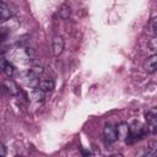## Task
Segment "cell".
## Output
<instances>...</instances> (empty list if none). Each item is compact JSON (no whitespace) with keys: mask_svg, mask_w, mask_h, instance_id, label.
Instances as JSON below:
<instances>
[{"mask_svg":"<svg viewBox=\"0 0 157 157\" xmlns=\"http://www.w3.org/2000/svg\"><path fill=\"white\" fill-rule=\"evenodd\" d=\"M103 137L107 142L112 144V142H115L118 140L117 137V130H115V126L112 125V124H105L103 126Z\"/></svg>","mask_w":157,"mask_h":157,"instance_id":"obj_5","label":"cell"},{"mask_svg":"<svg viewBox=\"0 0 157 157\" xmlns=\"http://www.w3.org/2000/svg\"><path fill=\"white\" fill-rule=\"evenodd\" d=\"M6 155H7V150H6L5 145L0 142V157H2V156H6Z\"/></svg>","mask_w":157,"mask_h":157,"instance_id":"obj_17","label":"cell"},{"mask_svg":"<svg viewBox=\"0 0 157 157\" xmlns=\"http://www.w3.org/2000/svg\"><path fill=\"white\" fill-rule=\"evenodd\" d=\"M156 146H157V144H156V141L153 140V141H151L150 142V145H148V155H153L155 152H156Z\"/></svg>","mask_w":157,"mask_h":157,"instance_id":"obj_16","label":"cell"},{"mask_svg":"<svg viewBox=\"0 0 157 157\" xmlns=\"http://www.w3.org/2000/svg\"><path fill=\"white\" fill-rule=\"evenodd\" d=\"M115 130H117V137L119 140L126 141V139L129 136V124L125 121H121L115 126Z\"/></svg>","mask_w":157,"mask_h":157,"instance_id":"obj_6","label":"cell"},{"mask_svg":"<svg viewBox=\"0 0 157 157\" xmlns=\"http://www.w3.org/2000/svg\"><path fill=\"white\" fill-rule=\"evenodd\" d=\"M148 47H150V49H151L152 54H156V48H157V39H156V36H155V37H152V38L150 39Z\"/></svg>","mask_w":157,"mask_h":157,"instance_id":"obj_14","label":"cell"},{"mask_svg":"<svg viewBox=\"0 0 157 157\" xmlns=\"http://www.w3.org/2000/svg\"><path fill=\"white\" fill-rule=\"evenodd\" d=\"M145 70L147 74H155L157 69V55L152 54L146 61H145Z\"/></svg>","mask_w":157,"mask_h":157,"instance_id":"obj_9","label":"cell"},{"mask_svg":"<svg viewBox=\"0 0 157 157\" xmlns=\"http://www.w3.org/2000/svg\"><path fill=\"white\" fill-rule=\"evenodd\" d=\"M64 47H65V40L61 36H54L53 40H52V52L54 56H59L63 52H64Z\"/></svg>","mask_w":157,"mask_h":157,"instance_id":"obj_4","label":"cell"},{"mask_svg":"<svg viewBox=\"0 0 157 157\" xmlns=\"http://www.w3.org/2000/svg\"><path fill=\"white\" fill-rule=\"evenodd\" d=\"M11 17V12L9 10L7 6H5L4 4H0V23L9 20Z\"/></svg>","mask_w":157,"mask_h":157,"instance_id":"obj_12","label":"cell"},{"mask_svg":"<svg viewBox=\"0 0 157 157\" xmlns=\"http://www.w3.org/2000/svg\"><path fill=\"white\" fill-rule=\"evenodd\" d=\"M7 36H9V28L1 26V27H0V42L5 40V39L7 38Z\"/></svg>","mask_w":157,"mask_h":157,"instance_id":"obj_15","label":"cell"},{"mask_svg":"<svg viewBox=\"0 0 157 157\" xmlns=\"http://www.w3.org/2000/svg\"><path fill=\"white\" fill-rule=\"evenodd\" d=\"M37 87H39L45 93L47 92H52L55 88V82H54L53 78H49V77H47V78H39Z\"/></svg>","mask_w":157,"mask_h":157,"instance_id":"obj_7","label":"cell"},{"mask_svg":"<svg viewBox=\"0 0 157 157\" xmlns=\"http://www.w3.org/2000/svg\"><path fill=\"white\" fill-rule=\"evenodd\" d=\"M2 83H4V86H5L6 91H7V93H10V94H12V96H17V94L20 93V88H18V86H17L10 77L6 78Z\"/></svg>","mask_w":157,"mask_h":157,"instance_id":"obj_10","label":"cell"},{"mask_svg":"<svg viewBox=\"0 0 157 157\" xmlns=\"http://www.w3.org/2000/svg\"><path fill=\"white\" fill-rule=\"evenodd\" d=\"M147 33L150 34V36H152V37H155L156 36V31H157V25H156V17H152L150 21H148V23H147Z\"/></svg>","mask_w":157,"mask_h":157,"instance_id":"obj_13","label":"cell"},{"mask_svg":"<svg viewBox=\"0 0 157 157\" xmlns=\"http://www.w3.org/2000/svg\"><path fill=\"white\" fill-rule=\"evenodd\" d=\"M145 125L140 120H132L131 124H129V136L126 139V144H132L137 140H140L145 135Z\"/></svg>","mask_w":157,"mask_h":157,"instance_id":"obj_1","label":"cell"},{"mask_svg":"<svg viewBox=\"0 0 157 157\" xmlns=\"http://www.w3.org/2000/svg\"><path fill=\"white\" fill-rule=\"evenodd\" d=\"M0 70L7 76V77H13L15 75H16V67H15V65L11 63V61H9L4 55H0Z\"/></svg>","mask_w":157,"mask_h":157,"instance_id":"obj_3","label":"cell"},{"mask_svg":"<svg viewBox=\"0 0 157 157\" xmlns=\"http://www.w3.org/2000/svg\"><path fill=\"white\" fill-rule=\"evenodd\" d=\"M29 98L31 101L33 102H37V103H40L44 101L45 98V92L42 91L39 87H32L31 92H29Z\"/></svg>","mask_w":157,"mask_h":157,"instance_id":"obj_8","label":"cell"},{"mask_svg":"<svg viewBox=\"0 0 157 157\" xmlns=\"http://www.w3.org/2000/svg\"><path fill=\"white\" fill-rule=\"evenodd\" d=\"M58 13H59V17H60V18L66 20V18L70 16V13H71L70 5H69V4H63V5L60 6V9H59Z\"/></svg>","mask_w":157,"mask_h":157,"instance_id":"obj_11","label":"cell"},{"mask_svg":"<svg viewBox=\"0 0 157 157\" xmlns=\"http://www.w3.org/2000/svg\"><path fill=\"white\" fill-rule=\"evenodd\" d=\"M145 120H146L147 131L151 134H155L157 130V109L155 107L150 108L145 113Z\"/></svg>","mask_w":157,"mask_h":157,"instance_id":"obj_2","label":"cell"}]
</instances>
